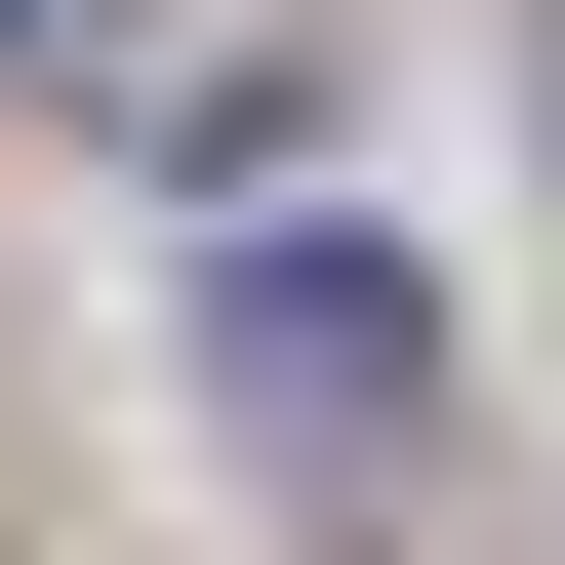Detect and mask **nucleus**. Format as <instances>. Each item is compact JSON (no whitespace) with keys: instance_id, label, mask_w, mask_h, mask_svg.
I'll return each mask as SVG.
<instances>
[{"instance_id":"obj_2","label":"nucleus","mask_w":565,"mask_h":565,"mask_svg":"<svg viewBox=\"0 0 565 565\" xmlns=\"http://www.w3.org/2000/svg\"><path fill=\"white\" fill-rule=\"evenodd\" d=\"M0 41H82V0H0Z\"/></svg>"},{"instance_id":"obj_1","label":"nucleus","mask_w":565,"mask_h":565,"mask_svg":"<svg viewBox=\"0 0 565 565\" xmlns=\"http://www.w3.org/2000/svg\"><path fill=\"white\" fill-rule=\"evenodd\" d=\"M202 364L282 404V484H404V445H445V282H404V243H243Z\"/></svg>"}]
</instances>
